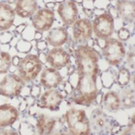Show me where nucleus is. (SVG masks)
Returning <instances> with one entry per match:
<instances>
[{
  "label": "nucleus",
  "instance_id": "f257e3e1",
  "mask_svg": "<svg viewBox=\"0 0 135 135\" xmlns=\"http://www.w3.org/2000/svg\"><path fill=\"white\" fill-rule=\"evenodd\" d=\"M77 83L70 99L76 104L90 107L96 101L99 94L97 78L100 75L99 53L87 44L77 46L74 50Z\"/></svg>",
  "mask_w": 135,
  "mask_h": 135
},
{
  "label": "nucleus",
  "instance_id": "f03ea898",
  "mask_svg": "<svg viewBox=\"0 0 135 135\" xmlns=\"http://www.w3.org/2000/svg\"><path fill=\"white\" fill-rule=\"evenodd\" d=\"M70 135H90L91 128L85 110L72 107L64 115Z\"/></svg>",
  "mask_w": 135,
  "mask_h": 135
},
{
  "label": "nucleus",
  "instance_id": "7ed1b4c3",
  "mask_svg": "<svg viewBox=\"0 0 135 135\" xmlns=\"http://www.w3.org/2000/svg\"><path fill=\"white\" fill-rule=\"evenodd\" d=\"M100 49L105 61L111 66H119L127 53L124 43L112 37L105 40Z\"/></svg>",
  "mask_w": 135,
  "mask_h": 135
},
{
  "label": "nucleus",
  "instance_id": "20e7f679",
  "mask_svg": "<svg viewBox=\"0 0 135 135\" xmlns=\"http://www.w3.org/2000/svg\"><path fill=\"white\" fill-rule=\"evenodd\" d=\"M18 68L19 76L26 82L33 81L42 70V64L37 55L28 54L22 59Z\"/></svg>",
  "mask_w": 135,
  "mask_h": 135
},
{
  "label": "nucleus",
  "instance_id": "39448f33",
  "mask_svg": "<svg viewBox=\"0 0 135 135\" xmlns=\"http://www.w3.org/2000/svg\"><path fill=\"white\" fill-rule=\"evenodd\" d=\"M91 22L93 32L97 40L104 41L111 38L114 32V20L107 12L96 16Z\"/></svg>",
  "mask_w": 135,
  "mask_h": 135
},
{
  "label": "nucleus",
  "instance_id": "423d86ee",
  "mask_svg": "<svg viewBox=\"0 0 135 135\" xmlns=\"http://www.w3.org/2000/svg\"><path fill=\"white\" fill-rule=\"evenodd\" d=\"M25 86V81L19 75L6 74L0 82V95L7 98H16L20 95Z\"/></svg>",
  "mask_w": 135,
  "mask_h": 135
},
{
  "label": "nucleus",
  "instance_id": "0eeeda50",
  "mask_svg": "<svg viewBox=\"0 0 135 135\" xmlns=\"http://www.w3.org/2000/svg\"><path fill=\"white\" fill-rule=\"evenodd\" d=\"M89 121L90 128L97 134H104L110 131L114 123L112 118L100 108H97L91 112Z\"/></svg>",
  "mask_w": 135,
  "mask_h": 135
},
{
  "label": "nucleus",
  "instance_id": "6e6552de",
  "mask_svg": "<svg viewBox=\"0 0 135 135\" xmlns=\"http://www.w3.org/2000/svg\"><path fill=\"white\" fill-rule=\"evenodd\" d=\"M73 40L80 45L86 44L92 38V22L88 18H80L72 25Z\"/></svg>",
  "mask_w": 135,
  "mask_h": 135
},
{
  "label": "nucleus",
  "instance_id": "1a4fd4ad",
  "mask_svg": "<svg viewBox=\"0 0 135 135\" xmlns=\"http://www.w3.org/2000/svg\"><path fill=\"white\" fill-rule=\"evenodd\" d=\"M55 21V13L53 10L42 8L36 12L32 17V25L36 31L48 32L52 28Z\"/></svg>",
  "mask_w": 135,
  "mask_h": 135
},
{
  "label": "nucleus",
  "instance_id": "9d476101",
  "mask_svg": "<svg viewBox=\"0 0 135 135\" xmlns=\"http://www.w3.org/2000/svg\"><path fill=\"white\" fill-rule=\"evenodd\" d=\"M63 100V95L57 89L46 90L39 97L37 106L42 109L57 111Z\"/></svg>",
  "mask_w": 135,
  "mask_h": 135
},
{
  "label": "nucleus",
  "instance_id": "9b49d317",
  "mask_svg": "<svg viewBox=\"0 0 135 135\" xmlns=\"http://www.w3.org/2000/svg\"><path fill=\"white\" fill-rule=\"evenodd\" d=\"M57 13L61 19L64 27L72 26L79 19V10L74 1H62L60 2Z\"/></svg>",
  "mask_w": 135,
  "mask_h": 135
},
{
  "label": "nucleus",
  "instance_id": "f8f14e48",
  "mask_svg": "<svg viewBox=\"0 0 135 135\" xmlns=\"http://www.w3.org/2000/svg\"><path fill=\"white\" fill-rule=\"evenodd\" d=\"M70 62V56L64 49L52 48L46 53V62L50 67L60 70L67 66Z\"/></svg>",
  "mask_w": 135,
  "mask_h": 135
},
{
  "label": "nucleus",
  "instance_id": "ddd939ff",
  "mask_svg": "<svg viewBox=\"0 0 135 135\" xmlns=\"http://www.w3.org/2000/svg\"><path fill=\"white\" fill-rule=\"evenodd\" d=\"M40 81L46 90L56 89L62 83L63 77L59 70L52 67H46L42 70Z\"/></svg>",
  "mask_w": 135,
  "mask_h": 135
},
{
  "label": "nucleus",
  "instance_id": "4468645a",
  "mask_svg": "<svg viewBox=\"0 0 135 135\" xmlns=\"http://www.w3.org/2000/svg\"><path fill=\"white\" fill-rule=\"evenodd\" d=\"M69 39L67 29L64 26H57L51 28L47 32L46 41L53 48H60L66 44Z\"/></svg>",
  "mask_w": 135,
  "mask_h": 135
},
{
  "label": "nucleus",
  "instance_id": "2eb2a0df",
  "mask_svg": "<svg viewBox=\"0 0 135 135\" xmlns=\"http://www.w3.org/2000/svg\"><path fill=\"white\" fill-rule=\"evenodd\" d=\"M119 18L126 24H132L134 22L135 6L134 1L121 0L117 1L115 6Z\"/></svg>",
  "mask_w": 135,
  "mask_h": 135
},
{
  "label": "nucleus",
  "instance_id": "dca6fc26",
  "mask_svg": "<svg viewBox=\"0 0 135 135\" xmlns=\"http://www.w3.org/2000/svg\"><path fill=\"white\" fill-rule=\"evenodd\" d=\"M15 11L6 2H0V31H8L14 24Z\"/></svg>",
  "mask_w": 135,
  "mask_h": 135
},
{
  "label": "nucleus",
  "instance_id": "f3484780",
  "mask_svg": "<svg viewBox=\"0 0 135 135\" xmlns=\"http://www.w3.org/2000/svg\"><path fill=\"white\" fill-rule=\"evenodd\" d=\"M38 9V3L35 0H20L16 2L15 13L22 19L32 18Z\"/></svg>",
  "mask_w": 135,
  "mask_h": 135
},
{
  "label": "nucleus",
  "instance_id": "a211bd4d",
  "mask_svg": "<svg viewBox=\"0 0 135 135\" xmlns=\"http://www.w3.org/2000/svg\"><path fill=\"white\" fill-rule=\"evenodd\" d=\"M19 117L18 110L12 105H0V127H6L13 124Z\"/></svg>",
  "mask_w": 135,
  "mask_h": 135
},
{
  "label": "nucleus",
  "instance_id": "6ab92c4d",
  "mask_svg": "<svg viewBox=\"0 0 135 135\" xmlns=\"http://www.w3.org/2000/svg\"><path fill=\"white\" fill-rule=\"evenodd\" d=\"M101 104L105 110L110 113H117L121 107L120 94L114 90H109L102 97Z\"/></svg>",
  "mask_w": 135,
  "mask_h": 135
},
{
  "label": "nucleus",
  "instance_id": "aec40b11",
  "mask_svg": "<svg viewBox=\"0 0 135 135\" xmlns=\"http://www.w3.org/2000/svg\"><path fill=\"white\" fill-rule=\"evenodd\" d=\"M56 124V120L50 116L41 114L36 118V129L39 135H51Z\"/></svg>",
  "mask_w": 135,
  "mask_h": 135
},
{
  "label": "nucleus",
  "instance_id": "412c9836",
  "mask_svg": "<svg viewBox=\"0 0 135 135\" xmlns=\"http://www.w3.org/2000/svg\"><path fill=\"white\" fill-rule=\"evenodd\" d=\"M121 107L124 109H131L134 107V90L131 86L123 88L120 95Z\"/></svg>",
  "mask_w": 135,
  "mask_h": 135
},
{
  "label": "nucleus",
  "instance_id": "4be33fe9",
  "mask_svg": "<svg viewBox=\"0 0 135 135\" xmlns=\"http://www.w3.org/2000/svg\"><path fill=\"white\" fill-rule=\"evenodd\" d=\"M131 81V73L130 70L125 66L122 65L119 67L116 75V83L122 88L127 86Z\"/></svg>",
  "mask_w": 135,
  "mask_h": 135
},
{
  "label": "nucleus",
  "instance_id": "5701e85b",
  "mask_svg": "<svg viewBox=\"0 0 135 135\" xmlns=\"http://www.w3.org/2000/svg\"><path fill=\"white\" fill-rule=\"evenodd\" d=\"M116 75L117 72L111 67L100 73V77L103 86L107 89H110V87H112L113 85L116 83Z\"/></svg>",
  "mask_w": 135,
  "mask_h": 135
},
{
  "label": "nucleus",
  "instance_id": "b1692460",
  "mask_svg": "<svg viewBox=\"0 0 135 135\" xmlns=\"http://www.w3.org/2000/svg\"><path fill=\"white\" fill-rule=\"evenodd\" d=\"M12 66V57L7 52L0 51V74H6Z\"/></svg>",
  "mask_w": 135,
  "mask_h": 135
},
{
  "label": "nucleus",
  "instance_id": "393cba45",
  "mask_svg": "<svg viewBox=\"0 0 135 135\" xmlns=\"http://www.w3.org/2000/svg\"><path fill=\"white\" fill-rule=\"evenodd\" d=\"M32 44L30 41H28L24 39H20L16 45V49L21 53H29L32 50Z\"/></svg>",
  "mask_w": 135,
  "mask_h": 135
},
{
  "label": "nucleus",
  "instance_id": "a878e982",
  "mask_svg": "<svg viewBox=\"0 0 135 135\" xmlns=\"http://www.w3.org/2000/svg\"><path fill=\"white\" fill-rule=\"evenodd\" d=\"M20 134L35 135V128L33 125L28 122H22L20 124Z\"/></svg>",
  "mask_w": 135,
  "mask_h": 135
},
{
  "label": "nucleus",
  "instance_id": "bb28decb",
  "mask_svg": "<svg viewBox=\"0 0 135 135\" xmlns=\"http://www.w3.org/2000/svg\"><path fill=\"white\" fill-rule=\"evenodd\" d=\"M117 37H118V40L120 41L121 42L127 41L131 37V31L127 28L124 27V26L120 28L117 30Z\"/></svg>",
  "mask_w": 135,
  "mask_h": 135
},
{
  "label": "nucleus",
  "instance_id": "cd10ccee",
  "mask_svg": "<svg viewBox=\"0 0 135 135\" xmlns=\"http://www.w3.org/2000/svg\"><path fill=\"white\" fill-rule=\"evenodd\" d=\"M13 39V34L9 31L2 32L0 34V43L9 44Z\"/></svg>",
  "mask_w": 135,
  "mask_h": 135
},
{
  "label": "nucleus",
  "instance_id": "c85d7f7f",
  "mask_svg": "<svg viewBox=\"0 0 135 135\" xmlns=\"http://www.w3.org/2000/svg\"><path fill=\"white\" fill-rule=\"evenodd\" d=\"M120 135H134V115L132 116L131 120H130L127 127Z\"/></svg>",
  "mask_w": 135,
  "mask_h": 135
},
{
  "label": "nucleus",
  "instance_id": "c756f323",
  "mask_svg": "<svg viewBox=\"0 0 135 135\" xmlns=\"http://www.w3.org/2000/svg\"><path fill=\"white\" fill-rule=\"evenodd\" d=\"M126 60H127V68L130 70H134V50L132 51H129L127 53H126Z\"/></svg>",
  "mask_w": 135,
  "mask_h": 135
},
{
  "label": "nucleus",
  "instance_id": "7c9ffc66",
  "mask_svg": "<svg viewBox=\"0 0 135 135\" xmlns=\"http://www.w3.org/2000/svg\"><path fill=\"white\" fill-rule=\"evenodd\" d=\"M41 92V88L39 85H33L30 88V95L33 98L39 97Z\"/></svg>",
  "mask_w": 135,
  "mask_h": 135
},
{
  "label": "nucleus",
  "instance_id": "2f4dec72",
  "mask_svg": "<svg viewBox=\"0 0 135 135\" xmlns=\"http://www.w3.org/2000/svg\"><path fill=\"white\" fill-rule=\"evenodd\" d=\"M36 48L38 51H40V52H43L48 48V43L45 40H40V41L36 42Z\"/></svg>",
  "mask_w": 135,
  "mask_h": 135
},
{
  "label": "nucleus",
  "instance_id": "473e14b6",
  "mask_svg": "<svg viewBox=\"0 0 135 135\" xmlns=\"http://www.w3.org/2000/svg\"><path fill=\"white\" fill-rule=\"evenodd\" d=\"M107 12L114 20V19H119V16H118V12L117 10L116 9V7L112 6V5H110V6L107 8Z\"/></svg>",
  "mask_w": 135,
  "mask_h": 135
},
{
  "label": "nucleus",
  "instance_id": "72a5a7b5",
  "mask_svg": "<svg viewBox=\"0 0 135 135\" xmlns=\"http://www.w3.org/2000/svg\"><path fill=\"white\" fill-rule=\"evenodd\" d=\"M27 27V24L26 23H22L20 25L17 26L16 28V32L19 34H22L23 32L25 31V30L26 29Z\"/></svg>",
  "mask_w": 135,
  "mask_h": 135
},
{
  "label": "nucleus",
  "instance_id": "f704fd0d",
  "mask_svg": "<svg viewBox=\"0 0 135 135\" xmlns=\"http://www.w3.org/2000/svg\"><path fill=\"white\" fill-rule=\"evenodd\" d=\"M21 59L18 56H14L12 58V64L15 66V67H17L20 62Z\"/></svg>",
  "mask_w": 135,
  "mask_h": 135
},
{
  "label": "nucleus",
  "instance_id": "c9c22d12",
  "mask_svg": "<svg viewBox=\"0 0 135 135\" xmlns=\"http://www.w3.org/2000/svg\"><path fill=\"white\" fill-rule=\"evenodd\" d=\"M38 57L40 60V62H42V64H45L46 63V54H45L43 52H40V54L38 55Z\"/></svg>",
  "mask_w": 135,
  "mask_h": 135
},
{
  "label": "nucleus",
  "instance_id": "e433bc0d",
  "mask_svg": "<svg viewBox=\"0 0 135 135\" xmlns=\"http://www.w3.org/2000/svg\"><path fill=\"white\" fill-rule=\"evenodd\" d=\"M34 40H36V42L38 41H40L42 40V32L39 31H36L35 32V33H34Z\"/></svg>",
  "mask_w": 135,
  "mask_h": 135
},
{
  "label": "nucleus",
  "instance_id": "4c0bfd02",
  "mask_svg": "<svg viewBox=\"0 0 135 135\" xmlns=\"http://www.w3.org/2000/svg\"><path fill=\"white\" fill-rule=\"evenodd\" d=\"M56 5V2H48L46 3V8L49 9L50 10H52L55 8Z\"/></svg>",
  "mask_w": 135,
  "mask_h": 135
},
{
  "label": "nucleus",
  "instance_id": "58836bf2",
  "mask_svg": "<svg viewBox=\"0 0 135 135\" xmlns=\"http://www.w3.org/2000/svg\"><path fill=\"white\" fill-rule=\"evenodd\" d=\"M2 135H19V134L12 131H6L3 133Z\"/></svg>",
  "mask_w": 135,
  "mask_h": 135
},
{
  "label": "nucleus",
  "instance_id": "ea45409f",
  "mask_svg": "<svg viewBox=\"0 0 135 135\" xmlns=\"http://www.w3.org/2000/svg\"><path fill=\"white\" fill-rule=\"evenodd\" d=\"M53 135H68L65 131H58V132H56V133H55Z\"/></svg>",
  "mask_w": 135,
  "mask_h": 135
}]
</instances>
